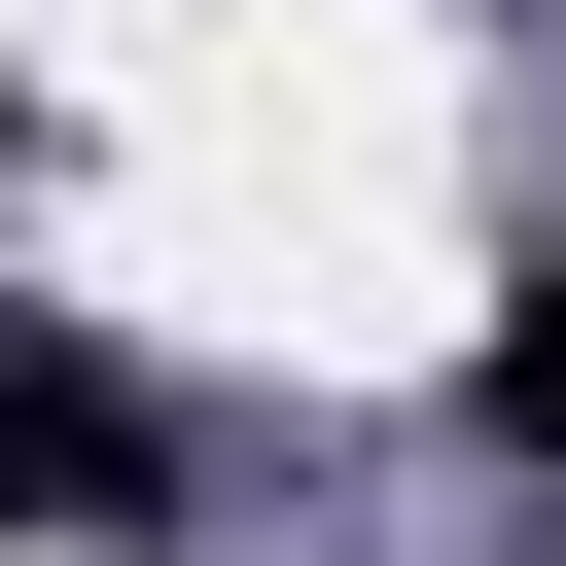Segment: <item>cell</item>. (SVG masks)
<instances>
[{"label":"cell","instance_id":"6da1fadb","mask_svg":"<svg viewBox=\"0 0 566 566\" xmlns=\"http://www.w3.org/2000/svg\"><path fill=\"white\" fill-rule=\"evenodd\" d=\"M0 531H142V389H71V354H0Z\"/></svg>","mask_w":566,"mask_h":566},{"label":"cell","instance_id":"7a4b0ae2","mask_svg":"<svg viewBox=\"0 0 566 566\" xmlns=\"http://www.w3.org/2000/svg\"><path fill=\"white\" fill-rule=\"evenodd\" d=\"M460 389H495V460H566V248L495 283V354H460Z\"/></svg>","mask_w":566,"mask_h":566}]
</instances>
